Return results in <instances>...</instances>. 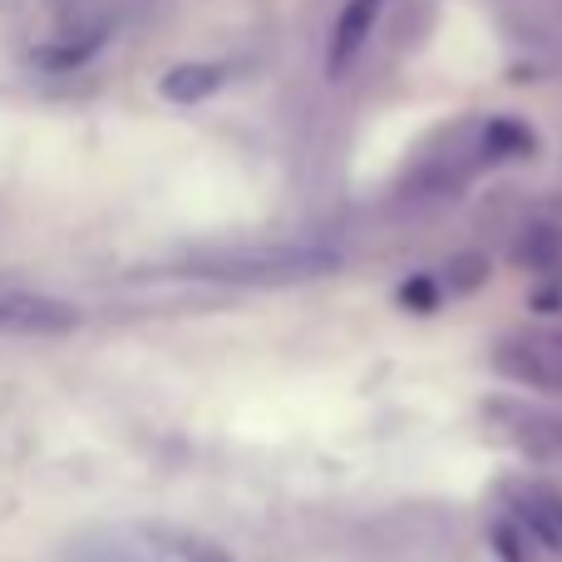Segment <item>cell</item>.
Instances as JSON below:
<instances>
[{
  "label": "cell",
  "instance_id": "8",
  "mask_svg": "<svg viewBox=\"0 0 562 562\" xmlns=\"http://www.w3.org/2000/svg\"><path fill=\"white\" fill-rule=\"evenodd\" d=\"M173 553L183 562H233L217 543H207V538H188V533H173Z\"/></svg>",
  "mask_w": 562,
  "mask_h": 562
},
{
  "label": "cell",
  "instance_id": "1",
  "mask_svg": "<svg viewBox=\"0 0 562 562\" xmlns=\"http://www.w3.org/2000/svg\"><path fill=\"white\" fill-rule=\"evenodd\" d=\"M340 257L326 247H237V252H207L183 262V277L227 281V286H291V281H311L336 272Z\"/></svg>",
  "mask_w": 562,
  "mask_h": 562
},
{
  "label": "cell",
  "instance_id": "2",
  "mask_svg": "<svg viewBox=\"0 0 562 562\" xmlns=\"http://www.w3.org/2000/svg\"><path fill=\"white\" fill-rule=\"evenodd\" d=\"M494 366L508 380H524L533 390H553L562 395V336L558 330H533V336H508L498 340Z\"/></svg>",
  "mask_w": 562,
  "mask_h": 562
},
{
  "label": "cell",
  "instance_id": "3",
  "mask_svg": "<svg viewBox=\"0 0 562 562\" xmlns=\"http://www.w3.org/2000/svg\"><path fill=\"white\" fill-rule=\"evenodd\" d=\"M79 321L75 306H65L59 296L25 286H0V336H59Z\"/></svg>",
  "mask_w": 562,
  "mask_h": 562
},
{
  "label": "cell",
  "instance_id": "6",
  "mask_svg": "<svg viewBox=\"0 0 562 562\" xmlns=\"http://www.w3.org/2000/svg\"><path fill=\"white\" fill-rule=\"evenodd\" d=\"M514 514L538 543L562 553V494H553V488H543V484H528L514 494Z\"/></svg>",
  "mask_w": 562,
  "mask_h": 562
},
{
  "label": "cell",
  "instance_id": "7",
  "mask_svg": "<svg viewBox=\"0 0 562 562\" xmlns=\"http://www.w3.org/2000/svg\"><path fill=\"white\" fill-rule=\"evenodd\" d=\"M223 79H227L223 65H178V69H168L158 89H164V99H173V104H198V99L217 94Z\"/></svg>",
  "mask_w": 562,
  "mask_h": 562
},
{
  "label": "cell",
  "instance_id": "9",
  "mask_svg": "<svg viewBox=\"0 0 562 562\" xmlns=\"http://www.w3.org/2000/svg\"><path fill=\"white\" fill-rule=\"evenodd\" d=\"M429 291H435L429 281H415V286L400 291V301H405V306H409V301H415V306H435V296H429Z\"/></svg>",
  "mask_w": 562,
  "mask_h": 562
},
{
  "label": "cell",
  "instance_id": "5",
  "mask_svg": "<svg viewBox=\"0 0 562 562\" xmlns=\"http://www.w3.org/2000/svg\"><path fill=\"white\" fill-rule=\"evenodd\" d=\"M380 5H385V0H346V10H340L336 30H330V55H326V69H330V75H346L350 59L366 49L370 30H375V20H380Z\"/></svg>",
  "mask_w": 562,
  "mask_h": 562
},
{
  "label": "cell",
  "instance_id": "4",
  "mask_svg": "<svg viewBox=\"0 0 562 562\" xmlns=\"http://www.w3.org/2000/svg\"><path fill=\"white\" fill-rule=\"evenodd\" d=\"M494 409V429L508 439V445L528 449L533 459H558L562 454V425L543 409H524V405H488Z\"/></svg>",
  "mask_w": 562,
  "mask_h": 562
}]
</instances>
